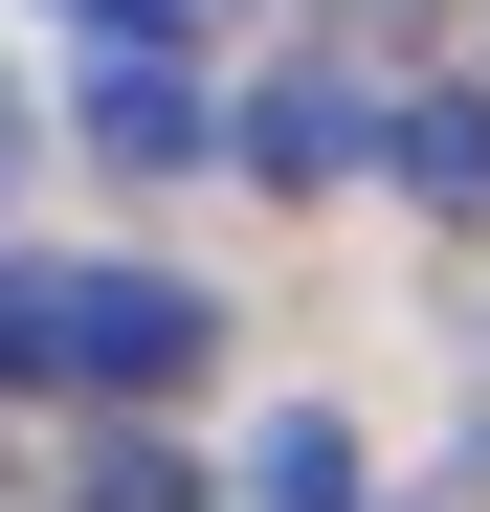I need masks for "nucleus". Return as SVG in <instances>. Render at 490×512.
Returning a JSON list of instances; mask_svg holds the SVG:
<instances>
[{"instance_id": "obj_1", "label": "nucleus", "mask_w": 490, "mask_h": 512, "mask_svg": "<svg viewBox=\"0 0 490 512\" xmlns=\"http://www.w3.org/2000/svg\"><path fill=\"white\" fill-rule=\"evenodd\" d=\"M223 357V312L179 268H0V379H90V401H156V379H201Z\"/></svg>"}, {"instance_id": "obj_2", "label": "nucleus", "mask_w": 490, "mask_h": 512, "mask_svg": "<svg viewBox=\"0 0 490 512\" xmlns=\"http://www.w3.org/2000/svg\"><path fill=\"white\" fill-rule=\"evenodd\" d=\"M223 156H245V179H357L379 134H357V90H335V67H268V90H245V134H223Z\"/></svg>"}, {"instance_id": "obj_3", "label": "nucleus", "mask_w": 490, "mask_h": 512, "mask_svg": "<svg viewBox=\"0 0 490 512\" xmlns=\"http://www.w3.org/2000/svg\"><path fill=\"white\" fill-rule=\"evenodd\" d=\"M90 156L112 179H201V90L179 67H90Z\"/></svg>"}, {"instance_id": "obj_4", "label": "nucleus", "mask_w": 490, "mask_h": 512, "mask_svg": "<svg viewBox=\"0 0 490 512\" xmlns=\"http://www.w3.org/2000/svg\"><path fill=\"white\" fill-rule=\"evenodd\" d=\"M379 179H401V201H446V223H490V90H424V112L379 134Z\"/></svg>"}, {"instance_id": "obj_5", "label": "nucleus", "mask_w": 490, "mask_h": 512, "mask_svg": "<svg viewBox=\"0 0 490 512\" xmlns=\"http://www.w3.org/2000/svg\"><path fill=\"white\" fill-rule=\"evenodd\" d=\"M245 490H268V512H357V423H312V401H290L268 446H245Z\"/></svg>"}, {"instance_id": "obj_6", "label": "nucleus", "mask_w": 490, "mask_h": 512, "mask_svg": "<svg viewBox=\"0 0 490 512\" xmlns=\"http://www.w3.org/2000/svg\"><path fill=\"white\" fill-rule=\"evenodd\" d=\"M67 512H201V468L134 446V423H90V446H67Z\"/></svg>"}, {"instance_id": "obj_7", "label": "nucleus", "mask_w": 490, "mask_h": 512, "mask_svg": "<svg viewBox=\"0 0 490 512\" xmlns=\"http://www.w3.org/2000/svg\"><path fill=\"white\" fill-rule=\"evenodd\" d=\"M45 23H90L112 67H156V45H179V23H201V0H45Z\"/></svg>"}, {"instance_id": "obj_8", "label": "nucleus", "mask_w": 490, "mask_h": 512, "mask_svg": "<svg viewBox=\"0 0 490 512\" xmlns=\"http://www.w3.org/2000/svg\"><path fill=\"white\" fill-rule=\"evenodd\" d=\"M0 179H23V90H0Z\"/></svg>"}]
</instances>
